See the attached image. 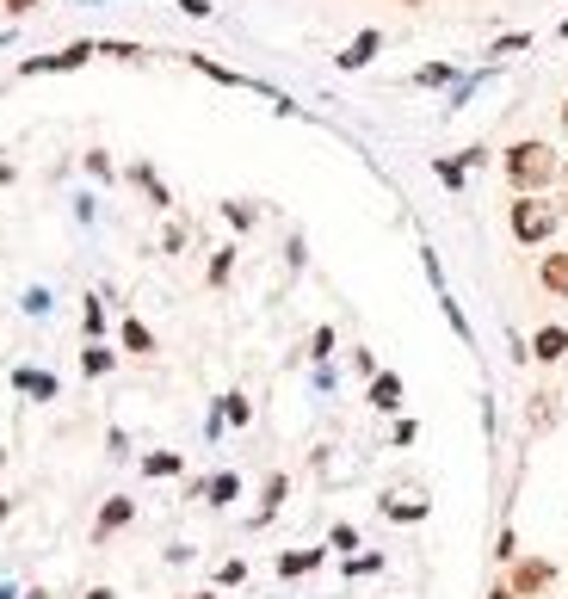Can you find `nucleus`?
Masks as SVG:
<instances>
[{
    "label": "nucleus",
    "instance_id": "e433bc0d",
    "mask_svg": "<svg viewBox=\"0 0 568 599\" xmlns=\"http://www.w3.org/2000/svg\"><path fill=\"white\" fill-rule=\"evenodd\" d=\"M0 186H13V161H0Z\"/></svg>",
    "mask_w": 568,
    "mask_h": 599
},
{
    "label": "nucleus",
    "instance_id": "f257e3e1",
    "mask_svg": "<svg viewBox=\"0 0 568 599\" xmlns=\"http://www.w3.org/2000/svg\"><path fill=\"white\" fill-rule=\"evenodd\" d=\"M501 173H507L513 192H550L556 173H562V155H556L550 143H538V136H525V143H513V149L501 155Z\"/></svg>",
    "mask_w": 568,
    "mask_h": 599
},
{
    "label": "nucleus",
    "instance_id": "20e7f679",
    "mask_svg": "<svg viewBox=\"0 0 568 599\" xmlns=\"http://www.w3.org/2000/svg\"><path fill=\"white\" fill-rule=\"evenodd\" d=\"M93 56H99V44L81 38V44H68V50H56V56H25L19 75H68V68H81V62H93Z\"/></svg>",
    "mask_w": 568,
    "mask_h": 599
},
{
    "label": "nucleus",
    "instance_id": "7c9ffc66",
    "mask_svg": "<svg viewBox=\"0 0 568 599\" xmlns=\"http://www.w3.org/2000/svg\"><path fill=\"white\" fill-rule=\"evenodd\" d=\"M87 173H93V180H112V161H105V155L93 149V155H87Z\"/></svg>",
    "mask_w": 568,
    "mask_h": 599
},
{
    "label": "nucleus",
    "instance_id": "b1692460",
    "mask_svg": "<svg viewBox=\"0 0 568 599\" xmlns=\"http://www.w3.org/2000/svg\"><path fill=\"white\" fill-rule=\"evenodd\" d=\"M223 217H229L235 229H254V223H260V210H254V204H223Z\"/></svg>",
    "mask_w": 568,
    "mask_h": 599
},
{
    "label": "nucleus",
    "instance_id": "6e6552de",
    "mask_svg": "<svg viewBox=\"0 0 568 599\" xmlns=\"http://www.w3.org/2000/svg\"><path fill=\"white\" fill-rule=\"evenodd\" d=\"M13 390H19V396H38V402H56V396H62V383H56V371L19 365V371H13Z\"/></svg>",
    "mask_w": 568,
    "mask_h": 599
},
{
    "label": "nucleus",
    "instance_id": "1a4fd4ad",
    "mask_svg": "<svg viewBox=\"0 0 568 599\" xmlns=\"http://www.w3.org/2000/svg\"><path fill=\"white\" fill-rule=\"evenodd\" d=\"M377 50H383V31H359V38H352L334 62L346 68V75H359V68H371V56H377Z\"/></svg>",
    "mask_w": 568,
    "mask_h": 599
},
{
    "label": "nucleus",
    "instance_id": "72a5a7b5",
    "mask_svg": "<svg viewBox=\"0 0 568 599\" xmlns=\"http://www.w3.org/2000/svg\"><path fill=\"white\" fill-rule=\"evenodd\" d=\"M0 7H7V13L19 19V13H38V7H44V0H0Z\"/></svg>",
    "mask_w": 568,
    "mask_h": 599
},
{
    "label": "nucleus",
    "instance_id": "c756f323",
    "mask_svg": "<svg viewBox=\"0 0 568 599\" xmlns=\"http://www.w3.org/2000/svg\"><path fill=\"white\" fill-rule=\"evenodd\" d=\"M217 581H223V587H241V581H247V562H223Z\"/></svg>",
    "mask_w": 568,
    "mask_h": 599
},
{
    "label": "nucleus",
    "instance_id": "f03ea898",
    "mask_svg": "<svg viewBox=\"0 0 568 599\" xmlns=\"http://www.w3.org/2000/svg\"><path fill=\"white\" fill-rule=\"evenodd\" d=\"M556 223H562V204H550L544 192H513V204H507V229H513L519 248H550Z\"/></svg>",
    "mask_w": 568,
    "mask_h": 599
},
{
    "label": "nucleus",
    "instance_id": "9d476101",
    "mask_svg": "<svg viewBox=\"0 0 568 599\" xmlns=\"http://www.w3.org/2000/svg\"><path fill=\"white\" fill-rule=\"evenodd\" d=\"M365 402H371L377 414H396V408H402V377H396V371H377L371 390H365Z\"/></svg>",
    "mask_w": 568,
    "mask_h": 599
},
{
    "label": "nucleus",
    "instance_id": "a211bd4d",
    "mask_svg": "<svg viewBox=\"0 0 568 599\" xmlns=\"http://www.w3.org/2000/svg\"><path fill=\"white\" fill-rule=\"evenodd\" d=\"M130 180H136L142 192H149V198H155V210H167V204H173V198H167V186L155 180V167H149V161H142V167H130Z\"/></svg>",
    "mask_w": 568,
    "mask_h": 599
},
{
    "label": "nucleus",
    "instance_id": "ddd939ff",
    "mask_svg": "<svg viewBox=\"0 0 568 599\" xmlns=\"http://www.w3.org/2000/svg\"><path fill=\"white\" fill-rule=\"evenodd\" d=\"M284 495H291V476L272 470V476H266V488H260V513H254V525H266V519L284 507Z\"/></svg>",
    "mask_w": 568,
    "mask_h": 599
},
{
    "label": "nucleus",
    "instance_id": "423d86ee",
    "mask_svg": "<svg viewBox=\"0 0 568 599\" xmlns=\"http://www.w3.org/2000/svg\"><path fill=\"white\" fill-rule=\"evenodd\" d=\"M538 291L556 297V303H568V248H556V254L538 260Z\"/></svg>",
    "mask_w": 568,
    "mask_h": 599
},
{
    "label": "nucleus",
    "instance_id": "39448f33",
    "mask_svg": "<svg viewBox=\"0 0 568 599\" xmlns=\"http://www.w3.org/2000/svg\"><path fill=\"white\" fill-rule=\"evenodd\" d=\"M130 519H136V501H130V495H112V501L99 507V519H93V544H105L112 532H124Z\"/></svg>",
    "mask_w": 568,
    "mask_h": 599
},
{
    "label": "nucleus",
    "instance_id": "f704fd0d",
    "mask_svg": "<svg viewBox=\"0 0 568 599\" xmlns=\"http://www.w3.org/2000/svg\"><path fill=\"white\" fill-rule=\"evenodd\" d=\"M488 599H519V593H513L507 581H501V587H488Z\"/></svg>",
    "mask_w": 568,
    "mask_h": 599
},
{
    "label": "nucleus",
    "instance_id": "412c9836",
    "mask_svg": "<svg viewBox=\"0 0 568 599\" xmlns=\"http://www.w3.org/2000/svg\"><path fill=\"white\" fill-rule=\"evenodd\" d=\"M383 513H389V519H414V525H420L433 507H426V501H396V495H389V501H383Z\"/></svg>",
    "mask_w": 568,
    "mask_h": 599
},
{
    "label": "nucleus",
    "instance_id": "2eb2a0df",
    "mask_svg": "<svg viewBox=\"0 0 568 599\" xmlns=\"http://www.w3.org/2000/svg\"><path fill=\"white\" fill-rule=\"evenodd\" d=\"M186 62L198 68V75H210V81H223V87H254L247 75H235V68H223L217 56H198V50H186Z\"/></svg>",
    "mask_w": 568,
    "mask_h": 599
},
{
    "label": "nucleus",
    "instance_id": "473e14b6",
    "mask_svg": "<svg viewBox=\"0 0 568 599\" xmlns=\"http://www.w3.org/2000/svg\"><path fill=\"white\" fill-rule=\"evenodd\" d=\"M50 309V291H25V315H44Z\"/></svg>",
    "mask_w": 568,
    "mask_h": 599
},
{
    "label": "nucleus",
    "instance_id": "c03bdc74",
    "mask_svg": "<svg viewBox=\"0 0 568 599\" xmlns=\"http://www.w3.org/2000/svg\"><path fill=\"white\" fill-rule=\"evenodd\" d=\"M402 7H426V0H402Z\"/></svg>",
    "mask_w": 568,
    "mask_h": 599
},
{
    "label": "nucleus",
    "instance_id": "37998d69",
    "mask_svg": "<svg viewBox=\"0 0 568 599\" xmlns=\"http://www.w3.org/2000/svg\"><path fill=\"white\" fill-rule=\"evenodd\" d=\"M562 130H568V99H562Z\"/></svg>",
    "mask_w": 568,
    "mask_h": 599
},
{
    "label": "nucleus",
    "instance_id": "bb28decb",
    "mask_svg": "<svg viewBox=\"0 0 568 599\" xmlns=\"http://www.w3.org/2000/svg\"><path fill=\"white\" fill-rule=\"evenodd\" d=\"M445 81H451L445 62H433V68H420V75H414V87H445Z\"/></svg>",
    "mask_w": 568,
    "mask_h": 599
},
{
    "label": "nucleus",
    "instance_id": "cd10ccee",
    "mask_svg": "<svg viewBox=\"0 0 568 599\" xmlns=\"http://www.w3.org/2000/svg\"><path fill=\"white\" fill-rule=\"evenodd\" d=\"M167 7H180L186 19H210V13H217V7H210V0H167Z\"/></svg>",
    "mask_w": 568,
    "mask_h": 599
},
{
    "label": "nucleus",
    "instance_id": "a878e982",
    "mask_svg": "<svg viewBox=\"0 0 568 599\" xmlns=\"http://www.w3.org/2000/svg\"><path fill=\"white\" fill-rule=\"evenodd\" d=\"M519 556V532H513V525H507V532L501 538H494V562H513Z\"/></svg>",
    "mask_w": 568,
    "mask_h": 599
},
{
    "label": "nucleus",
    "instance_id": "393cba45",
    "mask_svg": "<svg viewBox=\"0 0 568 599\" xmlns=\"http://www.w3.org/2000/svg\"><path fill=\"white\" fill-rule=\"evenodd\" d=\"M328 352H334V328H315V334H309V359H315V365H322V359H328Z\"/></svg>",
    "mask_w": 568,
    "mask_h": 599
},
{
    "label": "nucleus",
    "instance_id": "dca6fc26",
    "mask_svg": "<svg viewBox=\"0 0 568 599\" xmlns=\"http://www.w3.org/2000/svg\"><path fill=\"white\" fill-rule=\"evenodd\" d=\"M180 470H186L180 451H149V457H142V476H155V482H161V476H180Z\"/></svg>",
    "mask_w": 568,
    "mask_h": 599
},
{
    "label": "nucleus",
    "instance_id": "2f4dec72",
    "mask_svg": "<svg viewBox=\"0 0 568 599\" xmlns=\"http://www.w3.org/2000/svg\"><path fill=\"white\" fill-rule=\"evenodd\" d=\"M531 38H525V31H513V38H501V44H494V56H513V50H525Z\"/></svg>",
    "mask_w": 568,
    "mask_h": 599
},
{
    "label": "nucleus",
    "instance_id": "a19ab883",
    "mask_svg": "<svg viewBox=\"0 0 568 599\" xmlns=\"http://www.w3.org/2000/svg\"><path fill=\"white\" fill-rule=\"evenodd\" d=\"M0 599H19V593H13V587H0Z\"/></svg>",
    "mask_w": 568,
    "mask_h": 599
},
{
    "label": "nucleus",
    "instance_id": "f8f14e48",
    "mask_svg": "<svg viewBox=\"0 0 568 599\" xmlns=\"http://www.w3.org/2000/svg\"><path fill=\"white\" fill-rule=\"evenodd\" d=\"M192 495H204L210 507H229V501L241 495V476H235V470H217V476H210V482H198V488H192Z\"/></svg>",
    "mask_w": 568,
    "mask_h": 599
},
{
    "label": "nucleus",
    "instance_id": "5701e85b",
    "mask_svg": "<svg viewBox=\"0 0 568 599\" xmlns=\"http://www.w3.org/2000/svg\"><path fill=\"white\" fill-rule=\"evenodd\" d=\"M433 173H439V186H451V192H464V161H433Z\"/></svg>",
    "mask_w": 568,
    "mask_h": 599
},
{
    "label": "nucleus",
    "instance_id": "aec40b11",
    "mask_svg": "<svg viewBox=\"0 0 568 599\" xmlns=\"http://www.w3.org/2000/svg\"><path fill=\"white\" fill-rule=\"evenodd\" d=\"M223 420H229V427H247V420H254V402H247L241 390H229L223 396Z\"/></svg>",
    "mask_w": 568,
    "mask_h": 599
},
{
    "label": "nucleus",
    "instance_id": "4be33fe9",
    "mask_svg": "<svg viewBox=\"0 0 568 599\" xmlns=\"http://www.w3.org/2000/svg\"><path fill=\"white\" fill-rule=\"evenodd\" d=\"M81 334H87V340L105 334V303H99V297H87V309H81Z\"/></svg>",
    "mask_w": 568,
    "mask_h": 599
},
{
    "label": "nucleus",
    "instance_id": "58836bf2",
    "mask_svg": "<svg viewBox=\"0 0 568 599\" xmlns=\"http://www.w3.org/2000/svg\"><path fill=\"white\" fill-rule=\"evenodd\" d=\"M556 180H562V192H568V155H562V173H556Z\"/></svg>",
    "mask_w": 568,
    "mask_h": 599
},
{
    "label": "nucleus",
    "instance_id": "79ce46f5",
    "mask_svg": "<svg viewBox=\"0 0 568 599\" xmlns=\"http://www.w3.org/2000/svg\"><path fill=\"white\" fill-rule=\"evenodd\" d=\"M556 38H568V19H562V25H556Z\"/></svg>",
    "mask_w": 568,
    "mask_h": 599
},
{
    "label": "nucleus",
    "instance_id": "4c0bfd02",
    "mask_svg": "<svg viewBox=\"0 0 568 599\" xmlns=\"http://www.w3.org/2000/svg\"><path fill=\"white\" fill-rule=\"evenodd\" d=\"M87 599H118V593H112V587H93V593H87Z\"/></svg>",
    "mask_w": 568,
    "mask_h": 599
},
{
    "label": "nucleus",
    "instance_id": "0eeeda50",
    "mask_svg": "<svg viewBox=\"0 0 568 599\" xmlns=\"http://www.w3.org/2000/svg\"><path fill=\"white\" fill-rule=\"evenodd\" d=\"M531 359H538V365H562V359H568V328H562V322H544L538 334H531Z\"/></svg>",
    "mask_w": 568,
    "mask_h": 599
},
{
    "label": "nucleus",
    "instance_id": "f3484780",
    "mask_svg": "<svg viewBox=\"0 0 568 599\" xmlns=\"http://www.w3.org/2000/svg\"><path fill=\"white\" fill-rule=\"evenodd\" d=\"M322 556L328 550H291V556H278V575H309V569H322Z\"/></svg>",
    "mask_w": 568,
    "mask_h": 599
},
{
    "label": "nucleus",
    "instance_id": "4468645a",
    "mask_svg": "<svg viewBox=\"0 0 568 599\" xmlns=\"http://www.w3.org/2000/svg\"><path fill=\"white\" fill-rule=\"evenodd\" d=\"M81 371H87V377H112V371H118V352L105 346V340H87V346H81Z\"/></svg>",
    "mask_w": 568,
    "mask_h": 599
},
{
    "label": "nucleus",
    "instance_id": "ea45409f",
    "mask_svg": "<svg viewBox=\"0 0 568 599\" xmlns=\"http://www.w3.org/2000/svg\"><path fill=\"white\" fill-rule=\"evenodd\" d=\"M25 599H50V593H44V587H31V593H25Z\"/></svg>",
    "mask_w": 568,
    "mask_h": 599
},
{
    "label": "nucleus",
    "instance_id": "c85d7f7f",
    "mask_svg": "<svg viewBox=\"0 0 568 599\" xmlns=\"http://www.w3.org/2000/svg\"><path fill=\"white\" fill-rule=\"evenodd\" d=\"M328 544H334V550H359V532H352V525H334Z\"/></svg>",
    "mask_w": 568,
    "mask_h": 599
},
{
    "label": "nucleus",
    "instance_id": "7ed1b4c3",
    "mask_svg": "<svg viewBox=\"0 0 568 599\" xmlns=\"http://www.w3.org/2000/svg\"><path fill=\"white\" fill-rule=\"evenodd\" d=\"M507 587H513L519 599L550 593V587H556V562H544V556H513V562H507Z\"/></svg>",
    "mask_w": 568,
    "mask_h": 599
},
{
    "label": "nucleus",
    "instance_id": "c9c22d12",
    "mask_svg": "<svg viewBox=\"0 0 568 599\" xmlns=\"http://www.w3.org/2000/svg\"><path fill=\"white\" fill-rule=\"evenodd\" d=\"M180 599H223V593H217V587H204V593H180Z\"/></svg>",
    "mask_w": 568,
    "mask_h": 599
},
{
    "label": "nucleus",
    "instance_id": "6ab92c4d",
    "mask_svg": "<svg viewBox=\"0 0 568 599\" xmlns=\"http://www.w3.org/2000/svg\"><path fill=\"white\" fill-rule=\"evenodd\" d=\"M229 272H235V248H217V254H210V266H204L210 291H223V285H229Z\"/></svg>",
    "mask_w": 568,
    "mask_h": 599
},
{
    "label": "nucleus",
    "instance_id": "9b49d317",
    "mask_svg": "<svg viewBox=\"0 0 568 599\" xmlns=\"http://www.w3.org/2000/svg\"><path fill=\"white\" fill-rule=\"evenodd\" d=\"M118 346L130 352V359H155V334L142 328L136 315H124V322H118Z\"/></svg>",
    "mask_w": 568,
    "mask_h": 599
}]
</instances>
